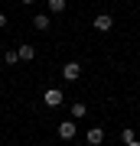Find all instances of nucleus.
<instances>
[{"instance_id": "obj_1", "label": "nucleus", "mask_w": 140, "mask_h": 146, "mask_svg": "<svg viewBox=\"0 0 140 146\" xmlns=\"http://www.w3.org/2000/svg\"><path fill=\"white\" fill-rule=\"evenodd\" d=\"M62 101H65L62 88H46V91H42V104H46V107H59Z\"/></svg>"}, {"instance_id": "obj_2", "label": "nucleus", "mask_w": 140, "mask_h": 146, "mask_svg": "<svg viewBox=\"0 0 140 146\" xmlns=\"http://www.w3.org/2000/svg\"><path fill=\"white\" fill-rule=\"evenodd\" d=\"M62 78L65 81H78V78H82V65H78V62H65L62 65Z\"/></svg>"}, {"instance_id": "obj_3", "label": "nucleus", "mask_w": 140, "mask_h": 146, "mask_svg": "<svg viewBox=\"0 0 140 146\" xmlns=\"http://www.w3.org/2000/svg\"><path fill=\"white\" fill-rule=\"evenodd\" d=\"M91 26L98 29V33H108L111 26H114V20H111V13H98V16L91 20Z\"/></svg>"}, {"instance_id": "obj_4", "label": "nucleus", "mask_w": 140, "mask_h": 146, "mask_svg": "<svg viewBox=\"0 0 140 146\" xmlns=\"http://www.w3.org/2000/svg\"><path fill=\"white\" fill-rule=\"evenodd\" d=\"M78 120H62V123H59V136H62V140H72L75 136V130H78Z\"/></svg>"}, {"instance_id": "obj_5", "label": "nucleus", "mask_w": 140, "mask_h": 146, "mask_svg": "<svg viewBox=\"0 0 140 146\" xmlns=\"http://www.w3.org/2000/svg\"><path fill=\"white\" fill-rule=\"evenodd\" d=\"M16 55H20V62H33V58H36V46H29V42H23V46L16 49Z\"/></svg>"}, {"instance_id": "obj_6", "label": "nucleus", "mask_w": 140, "mask_h": 146, "mask_svg": "<svg viewBox=\"0 0 140 146\" xmlns=\"http://www.w3.org/2000/svg\"><path fill=\"white\" fill-rule=\"evenodd\" d=\"M85 140H88V146H101V143H104V130H101V127H91Z\"/></svg>"}, {"instance_id": "obj_7", "label": "nucleus", "mask_w": 140, "mask_h": 146, "mask_svg": "<svg viewBox=\"0 0 140 146\" xmlns=\"http://www.w3.org/2000/svg\"><path fill=\"white\" fill-rule=\"evenodd\" d=\"M49 23H52V20H49V13H39V16H33V26H36L39 33H46V29H49Z\"/></svg>"}, {"instance_id": "obj_8", "label": "nucleus", "mask_w": 140, "mask_h": 146, "mask_svg": "<svg viewBox=\"0 0 140 146\" xmlns=\"http://www.w3.org/2000/svg\"><path fill=\"white\" fill-rule=\"evenodd\" d=\"M85 117H88V107H85L82 101H75L72 104V120H85Z\"/></svg>"}, {"instance_id": "obj_9", "label": "nucleus", "mask_w": 140, "mask_h": 146, "mask_svg": "<svg viewBox=\"0 0 140 146\" xmlns=\"http://www.w3.org/2000/svg\"><path fill=\"white\" fill-rule=\"evenodd\" d=\"M46 3H49V13H65L68 0H46Z\"/></svg>"}, {"instance_id": "obj_10", "label": "nucleus", "mask_w": 140, "mask_h": 146, "mask_svg": "<svg viewBox=\"0 0 140 146\" xmlns=\"http://www.w3.org/2000/svg\"><path fill=\"white\" fill-rule=\"evenodd\" d=\"M121 140H124V146L134 143V140H137V130H134V127H124V130H121Z\"/></svg>"}, {"instance_id": "obj_11", "label": "nucleus", "mask_w": 140, "mask_h": 146, "mask_svg": "<svg viewBox=\"0 0 140 146\" xmlns=\"http://www.w3.org/2000/svg\"><path fill=\"white\" fill-rule=\"evenodd\" d=\"M3 62H7V65H16V62H20V55H16V49H10V52H3Z\"/></svg>"}, {"instance_id": "obj_12", "label": "nucleus", "mask_w": 140, "mask_h": 146, "mask_svg": "<svg viewBox=\"0 0 140 146\" xmlns=\"http://www.w3.org/2000/svg\"><path fill=\"white\" fill-rule=\"evenodd\" d=\"M7 26V13H0V29H3Z\"/></svg>"}, {"instance_id": "obj_13", "label": "nucleus", "mask_w": 140, "mask_h": 146, "mask_svg": "<svg viewBox=\"0 0 140 146\" xmlns=\"http://www.w3.org/2000/svg\"><path fill=\"white\" fill-rule=\"evenodd\" d=\"M20 3H23V7H29V3H33V0H20Z\"/></svg>"}, {"instance_id": "obj_14", "label": "nucleus", "mask_w": 140, "mask_h": 146, "mask_svg": "<svg viewBox=\"0 0 140 146\" xmlns=\"http://www.w3.org/2000/svg\"><path fill=\"white\" fill-rule=\"evenodd\" d=\"M127 146H140V143H137V140H134V143H127Z\"/></svg>"}]
</instances>
